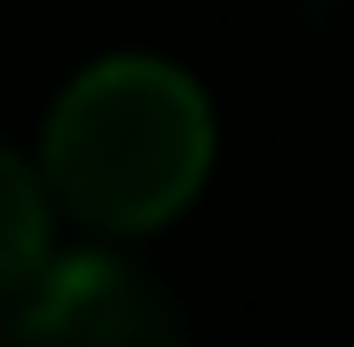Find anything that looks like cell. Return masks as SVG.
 <instances>
[{
  "mask_svg": "<svg viewBox=\"0 0 354 347\" xmlns=\"http://www.w3.org/2000/svg\"><path fill=\"white\" fill-rule=\"evenodd\" d=\"M0 347H189V316L127 253H48V269L8 292Z\"/></svg>",
  "mask_w": 354,
  "mask_h": 347,
  "instance_id": "2",
  "label": "cell"
},
{
  "mask_svg": "<svg viewBox=\"0 0 354 347\" xmlns=\"http://www.w3.org/2000/svg\"><path fill=\"white\" fill-rule=\"evenodd\" d=\"M39 174L95 237L165 229L213 174V103L165 55H102L55 95Z\"/></svg>",
  "mask_w": 354,
  "mask_h": 347,
  "instance_id": "1",
  "label": "cell"
},
{
  "mask_svg": "<svg viewBox=\"0 0 354 347\" xmlns=\"http://www.w3.org/2000/svg\"><path fill=\"white\" fill-rule=\"evenodd\" d=\"M55 253V190L39 174V158L0 142V300L24 292Z\"/></svg>",
  "mask_w": 354,
  "mask_h": 347,
  "instance_id": "3",
  "label": "cell"
}]
</instances>
